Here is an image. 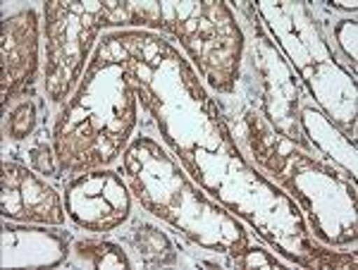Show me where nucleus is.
<instances>
[{
    "label": "nucleus",
    "instance_id": "nucleus-1",
    "mask_svg": "<svg viewBox=\"0 0 358 270\" xmlns=\"http://www.w3.org/2000/svg\"><path fill=\"white\" fill-rule=\"evenodd\" d=\"M106 41L110 38L106 36ZM110 45L124 55L113 41ZM98 45L77 96L55 122V156L60 172L110 165L136 125V84L129 62Z\"/></svg>",
    "mask_w": 358,
    "mask_h": 270
},
{
    "label": "nucleus",
    "instance_id": "nucleus-2",
    "mask_svg": "<svg viewBox=\"0 0 358 270\" xmlns=\"http://www.w3.org/2000/svg\"><path fill=\"white\" fill-rule=\"evenodd\" d=\"M201 8H203V3H124V20L127 24L158 27L179 36L184 48L194 55L196 65L208 79V84L220 94H229L234 89V82L239 79V57L241 48H244V36H241L234 15L229 13L227 5L208 24L199 22Z\"/></svg>",
    "mask_w": 358,
    "mask_h": 270
},
{
    "label": "nucleus",
    "instance_id": "nucleus-3",
    "mask_svg": "<svg viewBox=\"0 0 358 270\" xmlns=\"http://www.w3.org/2000/svg\"><path fill=\"white\" fill-rule=\"evenodd\" d=\"M45 13V94L50 103H62L79 82L91 43L106 27V3H57Z\"/></svg>",
    "mask_w": 358,
    "mask_h": 270
},
{
    "label": "nucleus",
    "instance_id": "nucleus-4",
    "mask_svg": "<svg viewBox=\"0 0 358 270\" xmlns=\"http://www.w3.org/2000/svg\"><path fill=\"white\" fill-rule=\"evenodd\" d=\"M67 218L89 232H110L122 227L131 213V197L122 177L113 170H91L67 182Z\"/></svg>",
    "mask_w": 358,
    "mask_h": 270
},
{
    "label": "nucleus",
    "instance_id": "nucleus-5",
    "mask_svg": "<svg viewBox=\"0 0 358 270\" xmlns=\"http://www.w3.org/2000/svg\"><path fill=\"white\" fill-rule=\"evenodd\" d=\"M3 215L36 225H65L67 208L60 194L20 163H3Z\"/></svg>",
    "mask_w": 358,
    "mask_h": 270
},
{
    "label": "nucleus",
    "instance_id": "nucleus-6",
    "mask_svg": "<svg viewBox=\"0 0 358 270\" xmlns=\"http://www.w3.org/2000/svg\"><path fill=\"white\" fill-rule=\"evenodd\" d=\"M38 70V13L34 8L3 22V108L34 84Z\"/></svg>",
    "mask_w": 358,
    "mask_h": 270
},
{
    "label": "nucleus",
    "instance_id": "nucleus-7",
    "mask_svg": "<svg viewBox=\"0 0 358 270\" xmlns=\"http://www.w3.org/2000/svg\"><path fill=\"white\" fill-rule=\"evenodd\" d=\"M69 232L57 225H3V268H53L69 258Z\"/></svg>",
    "mask_w": 358,
    "mask_h": 270
},
{
    "label": "nucleus",
    "instance_id": "nucleus-8",
    "mask_svg": "<svg viewBox=\"0 0 358 270\" xmlns=\"http://www.w3.org/2000/svg\"><path fill=\"white\" fill-rule=\"evenodd\" d=\"M69 263L79 268L94 270H129L134 268V261L127 254L122 244H115L110 239H79L69 249Z\"/></svg>",
    "mask_w": 358,
    "mask_h": 270
},
{
    "label": "nucleus",
    "instance_id": "nucleus-9",
    "mask_svg": "<svg viewBox=\"0 0 358 270\" xmlns=\"http://www.w3.org/2000/svg\"><path fill=\"white\" fill-rule=\"evenodd\" d=\"M124 244L131 251H136L141 258V266H172L177 261V251L170 237L148 222H134L127 232Z\"/></svg>",
    "mask_w": 358,
    "mask_h": 270
},
{
    "label": "nucleus",
    "instance_id": "nucleus-10",
    "mask_svg": "<svg viewBox=\"0 0 358 270\" xmlns=\"http://www.w3.org/2000/svg\"><path fill=\"white\" fill-rule=\"evenodd\" d=\"M36 106H34L31 99L22 101L20 106H15L13 111L5 115V134L8 139L22 141L36 129Z\"/></svg>",
    "mask_w": 358,
    "mask_h": 270
},
{
    "label": "nucleus",
    "instance_id": "nucleus-11",
    "mask_svg": "<svg viewBox=\"0 0 358 270\" xmlns=\"http://www.w3.org/2000/svg\"><path fill=\"white\" fill-rule=\"evenodd\" d=\"M234 256V266L236 268H285V263L277 256H273L270 251H265L263 246H239L236 251H232Z\"/></svg>",
    "mask_w": 358,
    "mask_h": 270
},
{
    "label": "nucleus",
    "instance_id": "nucleus-12",
    "mask_svg": "<svg viewBox=\"0 0 358 270\" xmlns=\"http://www.w3.org/2000/svg\"><path fill=\"white\" fill-rule=\"evenodd\" d=\"M29 163L31 168L43 177H60V165H57V156L55 151H50L48 141L36 139L31 148H29Z\"/></svg>",
    "mask_w": 358,
    "mask_h": 270
},
{
    "label": "nucleus",
    "instance_id": "nucleus-13",
    "mask_svg": "<svg viewBox=\"0 0 358 270\" xmlns=\"http://www.w3.org/2000/svg\"><path fill=\"white\" fill-rule=\"evenodd\" d=\"M356 20H339L332 31L344 57L351 62V72H356Z\"/></svg>",
    "mask_w": 358,
    "mask_h": 270
},
{
    "label": "nucleus",
    "instance_id": "nucleus-14",
    "mask_svg": "<svg viewBox=\"0 0 358 270\" xmlns=\"http://www.w3.org/2000/svg\"><path fill=\"white\" fill-rule=\"evenodd\" d=\"M330 5H332V8H337V10H349V13H356V8H358L354 0H351V3H342V0H337V3H330Z\"/></svg>",
    "mask_w": 358,
    "mask_h": 270
}]
</instances>
